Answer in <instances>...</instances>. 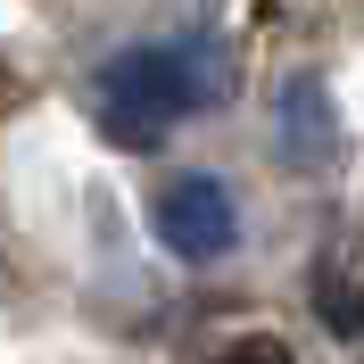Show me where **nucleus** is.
<instances>
[{
	"instance_id": "nucleus-3",
	"label": "nucleus",
	"mask_w": 364,
	"mask_h": 364,
	"mask_svg": "<svg viewBox=\"0 0 364 364\" xmlns=\"http://www.w3.org/2000/svg\"><path fill=\"white\" fill-rule=\"evenodd\" d=\"M282 141H290V158H323L331 149V116H323V91H290L282 100Z\"/></svg>"
},
{
	"instance_id": "nucleus-1",
	"label": "nucleus",
	"mask_w": 364,
	"mask_h": 364,
	"mask_svg": "<svg viewBox=\"0 0 364 364\" xmlns=\"http://www.w3.org/2000/svg\"><path fill=\"white\" fill-rule=\"evenodd\" d=\"M207 100H215V50L207 42H141L124 58H108V75L91 91V116L116 149H158Z\"/></svg>"
},
{
	"instance_id": "nucleus-4",
	"label": "nucleus",
	"mask_w": 364,
	"mask_h": 364,
	"mask_svg": "<svg viewBox=\"0 0 364 364\" xmlns=\"http://www.w3.org/2000/svg\"><path fill=\"white\" fill-rule=\"evenodd\" d=\"M215 364H290L273 340H257V348H232V356H215Z\"/></svg>"
},
{
	"instance_id": "nucleus-2",
	"label": "nucleus",
	"mask_w": 364,
	"mask_h": 364,
	"mask_svg": "<svg viewBox=\"0 0 364 364\" xmlns=\"http://www.w3.org/2000/svg\"><path fill=\"white\" fill-rule=\"evenodd\" d=\"M149 224H158V240L174 257L207 265V257H224L232 240H240V207H232V191L215 174H174L158 199H149Z\"/></svg>"
}]
</instances>
